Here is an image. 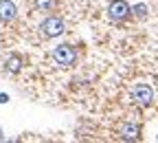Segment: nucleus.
I'll use <instances>...</instances> for the list:
<instances>
[{
	"mask_svg": "<svg viewBox=\"0 0 158 143\" xmlns=\"http://www.w3.org/2000/svg\"><path fill=\"white\" fill-rule=\"evenodd\" d=\"M53 59H55L57 66L70 68V66L77 64V49H75L73 44H59V46H55V51H53Z\"/></svg>",
	"mask_w": 158,
	"mask_h": 143,
	"instance_id": "1",
	"label": "nucleus"
},
{
	"mask_svg": "<svg viewBox=\"0 0 158 143\" xmlns=\"http://www.w3.org/2000/svg\"><path fill=\"white\" fill-rule=\"evenodd\" d=\"M64 31H66V24H64V20L57 18V15H48L40 22V33L44 37H59Z\"/></svg>",
	"mask_w": 158,
	"mask_h": 143,
	"instance_id": "2",
	"label": "nucleus"
},
{
	"mask_svg": "<svg viewBox=\"0 0 158 143\" xmlns=\"http://www.w3.org/2000/svg\"><path fill=\"white\" fill-rule=\"evenodd\" d=\"M108 15H110L112 22H125V20L132 15V7L125 2V0H110Z\"/></svg>",
	"mask_w": 158,
	"mask_h": 143,
	"instance_id": "3",
	"label": "nucleus"
},
{
	"mask_svg": "<svg viewBox=\"0 0 158 143\" xmlns=\"http://www.w3.org/2000/svg\"><path fill=\"white\" fill-rule=\"evenodd\" d=\"M132 99H134L136 106L147 108V106H152V101H154V88L149 84H138L132 90Z\"/></svg>",
	"mask_w": 158,
	"mask_h": 143,
	"instance_id": "4",
	"label": "nucleus"
},
{
	"mask_svg": "<svg viewBox=\"0 0 158 143\" xmlns=\"http://www.w3.org/2000/svg\"><path fill=\"white\" fill-rule=\"evenodd\" d=\"M118 136H121L123 141H138L141 139V124H136V121L123 124L121 130H118Z\"/></svg>",
	"mask_w": 158,
	"mask_h": 143,
	"instance_id": "5",
	"label": "nucleus"
},
{
	"mask_svg": "<svg viewBox=\"0 0 158 143\" xmlns=\"http://www.w3.org/2000/svg\"><path fill=\"white\" fill-rule=\"evenodd\" d=\"M18 18V7L13 0H0V22H13Z\"/></svg>",
	"mask_w": 158,
	"mask_h": 143,
	"instance_id": "6",
	"label": "nucleus"
},
{
	"mask_svg": "<svg viewBox=\"0 0 158 143\" xmlns=\"http://www.w3.org/2000/svg\"><path fill=\"white\" fill-rule=\"evenodd\" d=\"M5 68H7V73H11V75L20 73V71H22V57H20V55H11V57H7Z\"/></svg>",
	"mask_w": 158,
	"mask_h": 143,
	"instance_id": "7",
	"label": "nucleus"
},
{
	"mask_svg": "<svg viewBox=\"0 0 158 143\" xmlns=\"http://www.w3.org/2000/svg\"><path fill=\"white\" fill-rule=\"evenodd\" d=\"M33 5H35V11L40 13H51L57 9V0H33Z\"/></svg>",
	"mask_w": 158,
	"mask_h": 143,
	"instance_id": "8",
	"label": "nucleus"
},
{
	"mask_svg": "<svg viewBox=\"0 0 158 143\" xmlns=\"http://www.w3.org/2000/svg\"><path fill=\"white\" fill-rule=\"evenodd\" d=\"M132 15H136L138 20H145L147 18V5H143V2L141 5H134L132 7Z\"/></svg>",
	"mask_w": 158,
	"mask_h": 143,
	"instance_id": "9",
	"label": "nucleus"
},
{
	"mask_svg": "<svg viewBox=\"0 0 158 143\" xmlns=\"http://www.w3.org/2000/svg\"><path fill=\"white\" fill-rule=\"evenodd\" d=\"M9 101V95L7 93H0V104H7Z\"/></svg>",
	"mask_w": 158,
	"mask_h": 143,
	"instance_id": "10",
	"label": "nucleus"
},
{
	"mask_svg": "<svg viewBox=\"0 0 158 143\" xmlns=\"http://www.w3.org/2000/svg\"><path fill=\"white\" fill-rule=\"evenodd\" d=\"M0 141H5V134H2V128H0Z\"/></svg>",
	"mask_w": 158,
	"mask_h": 143,
	"instance_id": "11",
	"label": "nucleus"
}]
</instances>
